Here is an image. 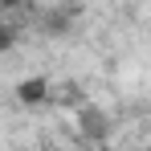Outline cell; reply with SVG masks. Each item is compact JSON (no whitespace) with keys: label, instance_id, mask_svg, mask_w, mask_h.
Returning a JSON list of instances; mask_svg holds the SVG:
<instances>
[{"label":"cell","instance_id":"cell-1","mask_svg":"<svg viewBox=\"0 0 151 151\" xmlns=\"http://www.w3.org/2000/svg\"><path fill=\"white\" fill-rule=\"evenodd\" d=\"M41 94H45V82H25L21 86V98L25 102H41Z\"/></svg>","mask_w":151,"mask_h":151}]
</instances>
